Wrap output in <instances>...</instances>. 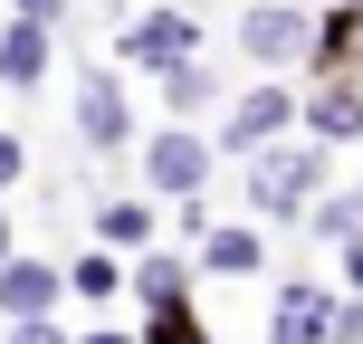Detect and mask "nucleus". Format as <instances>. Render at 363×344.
<instances>
[{
    "label": "nucleus",
    "mask_w": 363,
    "mask_h": 344,
    "mask_svg": "<svg viewBox=\"0 0 363 344\" xmlns=\"http://www.w3.org/2000/svg\"><path fill=\"white\" fill-rule=\"evenodd\" d=\"M315 192H325V153H315V144H296V153H258V172H249V201H258L268 220H296Z\"/></svg>",
    "instance_id": "obj_1"
},
{
    "label": "nucleus",
    "mask_w": 363,
    "mask_h": 344,
    "mask_svg": "<svg viewBox=\"0 0 363 344\" xmlns=\"http://www.w3.org/2000/svg\"><path fill=\"white\" fill-rule=\"evenodd\" d=\"M249 57L258 67H287V57H306L315 48V29H306V10H287V0H268V10H249Z\"/></svg>",
    "instance_id": "obj_2"
},
{
    "label": "nucleus",
    "mask_w": 363,
    "mask_h": 344,
    "mask_svg": "<svg viewBox=\"0 0 363 344\" xmlns=\"http://www.w3.org/2000/svg\"><path fill=\"white\" fill-rule=\"evenodd\" d=\"M115 48H125L134 67H191V48H201V29H191V19H182V10H153L144 29H125V38H115Z\"/></svg>",
    "instance_id": "obj_3"
},
{
    "label": "nucleus",
    "mask_w": 363,
    "mask_h": 344,
    "mask_svg": "<svg viewBox=\"0 0 363 344\" xmlns=\"http://www.w3.org/2000/svg\"><path fill=\"white\" fill-rule=\"evenodd\" d=\"M144 172L163 182V192H201V172H211V134H191V125H172V134H153V153H144Z\"/></svg>",
    "instance_id": "obj_4"
},
{
    "label": "nucleus",
    "mask_w": 363,
    "mask_h": 344,
    "mask_svg": "<svg viewBox=\"0 0 363 344\" xmlns=\"http://www.w3.org/2000/svg\"><path fill=\"white\" fill-rule=\"evenodd\" d=\"M335 296L325 287H306V277H296V287H277V344H335Z\"/></svg>",
    "instance_id": "obj_5"
},
{
    "label": "nucleus",
    "mask_w": 363,
    "mask_h": 344,
    "mask_svg": "<svg viewBox=\"0 0 363 344\" xmlns=\"http://www.w3.org/2000/svg\"><path fill=\"white\" fill-rule=\"evenodd\" d=\"M287 115H296V96H287V87H249L230 115H220V144H268Z\"/></svg>",
    "instance_id": "obj_6"
},
{
    "label": "nucleus",
    "mask_w": 363,
    "mask_h": 344,
    "mask_svg": "<svg viewBox=\"0 0 363 344\" xmlns=\"http://www.w3.org/2000/svg\"><path fill=\"white\" fill-rule=\"evenodd\" d=\"M38 306H57V268H48V258H10V268H0V316L29 326Z\"/></svg>",
    "instance_id": "obj_7"
},
{
    "label": "nucleus",
    "mask_w": 363,
    "mask_h": 344,
    "mask_svg": "<svg viewBox=\"0 0 363 344\" xmlns=\"http://www.w3.org/2000/svg\"><path fill=\"white\" fill-rule=\"evenodd\" d=\"M48 29L57 19H10V38H0V77L10 87H38L48 77Z\"/></svg>",
    "instance_id": "obj_8"
},
{
    "label": "nucleus",
    "mask_w": 363,
    "mask_h": 344,
    "mask_svg": "<svg viewBox=\"0 0 363 344\" xmlns=\"http://www.w3.org/2000/svg\"><path fill=\"white\" fill-rule=\"evenodd\" d=\"M77 125H86V144H125V87H115V77H86Z\"/></svg>",
    "instance_id": "obj_9"
},
{
    "label": "nucleus",
    "mask_w": 363,
    "mask_h": 344,
    "mask_svg": "<svg viewBox=\"0 0 363 344\" xmlns=\"http://www.w3.org/2000/svg\"><path fill=\"white\" fill-rule=\"evenodd\" d=\"M201 268L249 277V268H258V230H211V239H201Z\"/></svg>",
    "instance_id": "obj_10"
},
{
    "label": "nucleus",
    "mask_w": 363,
    "mask_h": 344,
    "mask_svg": "<svg viewBox=\"0 0 363 344\" xmlns=\"http://www.w3.org/2000/svg\"><path fill=\"white\" fill-rule=\"evenodd\" d=\"M306 125H315V134H363V96H354V87H325V96L306 106Z\"/></svg>",
    "instance_id": "obj_11"
},
{
    "label": "nucleus",
    "mask_w": 363,
    "mask_h": 344,
    "mask_svg": "<svg viewBox=\"0 0 363 344\" xmlns=\"http://www.w3.org/2000/svg\"><path fill=\"white\" fill-rule=\"evenodd\" d=\"M96 230H106L115 249H144V239H153V211H144V201H106V211H96Z\"/></svg>",
    "instance_id": "obj_12"
},
{
    "label": "nucleus",
    "mask_w": 363,
    "mask_h": 344,
    "mask_svg": "<svg viewBox=\"0 0 363 344\" xmlns=\"http://www.w3.org/2000/svg\"><path fill=\"white\" fill-rule=\"evenodd\" d=\"M211 96H220V87H211V77H201V67H172V77H163V106L182 115V125H191V115L211 106Z\"/></svg>",
    "instance_id": "obj_13"
},
{
    "label": "nucleus",
    "mask_w": 363,
    "mask_h": 344,
    "mask_svg": "<svg viewBox=\"0 0 363 344\" xmlns=\"http://www.w3.org/2000/svg\"><path fill=\"white\" fill-rule=\"evenodd\" d=\"M134 287H144L153 306H172V296H182V258H144V268H134Z\"/></svg>",
    "instance_id": "obj_14"
},
{
    "label": "nucleus",
    "mask_w": 363,
    "mask_h": 344,
    "mask_svg": "<svg viewBox=\"0 0 363 344\" xmlns=\"http://www.w3.org/2000/svg\"><path fill=\"white\" fill-rule=\"evenodd\" d=\"M315 230H325V239H363V192L325 201V211H315Z\"/></svg>",
    "instance_id": "obj_15"
},
{
    "label": "nucleus",
    "mask_w": 363,
    "mask_h": 344,
    "mask_svg": "<svg viewBox=\"0 0 363 344\" xmlns=\"http://www.w3.org/2000/svg\"><path fill=\"white\" fill-rule=\"evenodd\" d=\"M67 287H86V296H106V287H115V258H77V268H67Z\"/></svg>",
    "instance_id": "obj_16"
},
{
    "label": "nucleus",
    "mask_w": 363,
    "mask_h": 344,
    "mask_svg": "<svg viewBox=\"0 0 363 344\" xmlns=\"http://www.w3.org/2000/svg\"><path fill=\"white\" fill-rule=\"evenodd\" d=\"M335 344H363V296H354L345 316H335Z\"/></svg>",
    "instance_id": "obj_17"
},
{
    "label": "nucleus",
    "mask_w": 363,
    "mask_h": 344,
    "mask_svg": "<svg viewBox=\"0 0 363 344\" xmlns=\"http://www.w3.org/2000/svg\"><path fill=\"white\" fill-rule=\"evenodd\" d=\"M10 182H19V144L0 134V192H10Z\"/></svg>",
    "instance_id": "obj_18"
},
{
    "label": "nucleus",
    "mask_w": 363,
    "mask_h": 344,
    "mask_svg": "<svg viewBox=\"0 0 363 344\" xmlns=\"http://www.w3.org/2000/svg\"><path fill=\"white\" fill-rule=\"evenodd\" d=\"M10 344H67V335H48V326H19V335H10Z\"/></svg>",
    "instance_id": "obj_19"
},
{
    "label": "nucleus",
    "mask_w": 363,
    "mask_h": 344,
    "mask_svg": "<svg viewBox=\"0 0 363 344\" xmlns=\"http://www.w3.org/2000/svg\"><path fill=\"white\" fill-rule=\"evenodd\" d=\"M345 277H354V287H363V239H354V249H345Z\"/></svg>",
    "instance_id": "obj_20"
},
{
    "label": "nucleus",
    "mask_w": 363,
    "mask_h": 344,
    "mask_svg": "<svg viewBox=\"0 0 363 344\" xmlns=\"http://www.w3.org/2000/svg\"><path fill=\"white\" fill-rule=\"evenodd\" d=\"M19 10H29V19H57V0H19Z\"/></svg>",
    "instance_id": "obj_21"
},
{
    "label": "nucleus",
    "mask_w": 363,
    "mask_h": 344,
    "mask_svg": "<svg viewBox=\"0 0 363 344\" xmlns=\"http://www.w3.org/2000/svg\"><path fill=\"white\" fill-rule=\"evenodd\" d=\"M0 268H10V220H0Z\"/></svg>",
    "instance_id": "obj_22"
},
{
    "label": "nucleus",
    "mask_w": 363,
    "mask_h": 344,
    "mask_svg": "<svg viewBox=\"0 0 363 344\" xmlns=\"http://www.w3.org/2000/svg\"><path fill=\"white\" fill-rule=\"evenodd\" d=\"M86 344H125V335H86Z\"/></svg>",
    "instance_id": "obj_23"
}]
</instances>
